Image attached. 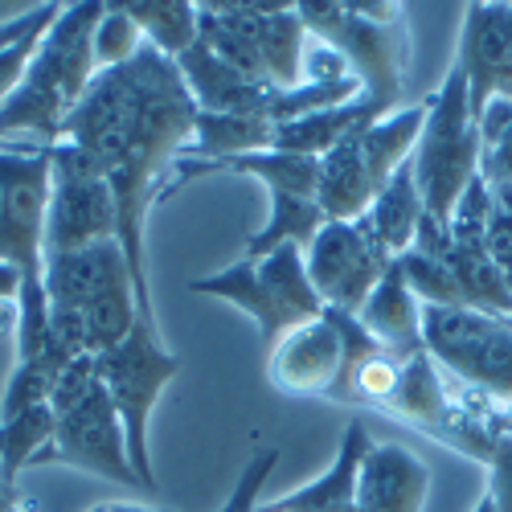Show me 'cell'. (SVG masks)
<instances>
[{
	"mask_svg": "<svg viewBox=\"0 0 512 512\" xmlns=\"http://www.w3.org/2000/svg\"><path fill=\"white\" fill-rule=\"evenodd\" d=\"M193 119L197 103L177 62L144 46L127 66L95 74L87 95L62 123L66 144L87 148L107 164V181L119 209V246L127 254L144 324H156L144 254L148 209L160 201V177L173 173L177 156L193 148Z\"/></svg>",
	"mask_w": 512,
	"mask_h": 512,
	"instance_id": "1",
	"label": "cell"
},
{
	"mask_svg": "<svg viewBox=\"0 0 512 512\" xmlns=\"http://www.w3.org/2000/svg\"><path fill=\"white\" fill-rule=\"evenodd\" d=\"M107 0H78L62 5L46 41L25 74L21 87L0 103V148L9 140L33 136L37 148H54L62 140V123L87 95L95 70V25Z\"/></svg>",
	"mask_w": 512,
	"mask_h": 512,
	"instance_id": "2",
	"label": "cell"
},
{
	"mask_svg": "<svg viewBox=\"0 0 512 512\" xmlns=\"http://www.w3.org/2000/svg\"><path fill=\"white\" fill-rule=\"evenodd\" d=\"M46 209H50L46 148H0V263L17 267L21 275L17 357H33L50 345Z\"/></svg>",
	"mask_w": 512,
	"mask_h": 512,
	"instance_id": "3",
	"label": "cell"
},
{
	"mask_svg": "<svg viewBox=\"0 0 512 512\" xmlns=\"http://www.w3.org/2000/svg\"><path fill=\"white\" fill-rule=\"evenodd\" d=\"M414 181L422 193V205L435 222L451 226L455 205L480 177L484 164V144H480V127L467 103V78L451 66L443 87L426 99V123L414 148Z\"/></svg>",
	"mask_w": 512,
	"mask_h": 512,
	"instance_id": "4",
	"label": "cell"
},
{
	"mask_svg": "<svg viewBox=\"0 0 512 512\" xmlns=\"http://www.w3.org/2000/svg\"><path fill=\"white\" fill-rule=\"evenodd\" d=\"M189 291L246 312L267 345H275L291 328H300L324 312L300 246H279L267 259H238L213 275L189 279Z\"/></svg>",
	"mask_w": 512,
	"mask_h": 512,
	"instance_id": "5",
	"label": "cell"
},
{
	"mask_svg": "<svg viewBox=\"0 0 512 512\" xmlns=\"http://www.w3.org/2000/svg\"><path fill=\"white\" fill-rule=\"evenodd\" d=\"M308 37L340 50L353 78L361 82V95L390 115L406 87V62H410V29L402 21H369L349 9V0H300L295 5Z\"/></svg>",
	"mask_w": 512,
	"mask_h": 512,
	"instance_id": "6",
	"label": "cell"
},
{
	"mask_svg": "<svg viewBox=\"0 0 512 512\" xmlns=\"http://www.w3.org/2000/svg\"><path fill=\"white\" fill-rule=\"evenodd\" d=\"M422 349L492 410L512 414V320L480 308H422Z\"/></svg>",
	"mask_w": 512,
	"mask_h": 512,
	"instance_id": "7",
	"label": "cell"
},
{
	"mask_svg": "<svg viewBox=\"0 0 512 512\" xmlns=\"http://www.w3.org/2000/svg\"><path fill=\"white\" fill-rule=\"evenodd\" d=\"M177 373H181V357L164 349L160 324H144V320L127 332V340H119L111 353L99 357V377H103L111 406L123 422L127 459H132L144 492H156L152 451H148V422H152V410H156L160 394L177 381Z\"/></svg>",
	"mask_w": 512,
	"mask_h": 512,
	"instance_id": "8",
	"label": "cell"
},
{
	"mask_svg": "<svg viewBox=\"0 0 512 512\" xmlns=\"http://www.w3.org/2000/svg\"><path fill=\"white\" fill-rule=\"evenodd\" d=\"M50 156V209H46V254H74L99 242H119V209L107 181V164L78 148L54 144Z\"/></svg>",
	"mask_w": 512,
	"mask_h": 512,
	"instance_id": "9",
	"label": "cell"
},
{
	"mask_svg": "<svg viewBox=\"0 0 512 512\" xmlns=\"http://www.w3.org/2000/svg\"><path fill=\"white\" fill-rule=\"evenodd\" d=\"M308 279L324 308L336 312H361L373 287L394 267V254L377 242L369 218L357 222H324L316 242L304 250Z\"/></svg>",
	"mask_w": 512,
	"mask_h": 512,
	"instance_id": "10",
	"label": "cell"
},
{
	"mask_svg": "<svg viewBox=\"0 0 512 512\" xmlns=\"http://www.w3.org/2000/svg\"><path fill=\"white\" fill-rule=\"evenodd\" d=\"M50 463H62V467H78V472H91V476H103L111 484H127V488H144L132 459H127V435H123V422L111 406V394L99 386L74 402L70 410L54 414V439L46 443L33 459V467H50Z\"/></svg>",
	"mask_w": 512,
	"mask_h": 512,
	"instance_id": "11",
	"label": "cell"
},
{
	"mask_svg": "<svg viewBox=\"0 0 512 512\" xmlns=\"http://www.w3.org/2000/svg\"><path fill=\"white\" fill-rule=\"evenodd\" d=\"M451 66L467 78L476 119L492 99H512V5H467Z\"/></svg>",
	"mask_w": 512,
	"mask_h": 512,
	"instance_id": "12",
	"label": "cell"
},
{
	"mask_svg": "<svg viewBox=\"0 0 512 512\" xmlns=\"http://www.w3.org/2000/svg\"><path fill=\"white\" fill-rule=\"evenodd\" d=\"M345 361V340L328 312L291 328L271 345V381L287 398H332Z\"/></svg>",
	"mask_w": 512,
	"mask_h": 512,
	"instance_id": "13",
	"label": "cell"
},
{
	"mask_svg": "<svg viewBox=\"0 0 512 512\" xmlns=\"http://www.w3.org/2000/svg\"><path fill=\"white\" fill-rule=\"evenodd\" d=\"M226 13L246 29V37L259 46L267 82L275 91H295L304 82V54H308V29L283 0H222Z\"/></svg>",
	"mask_w": 512,
	"mask_h": 512,
	"instance_id": "14",
	"label": "cell"
},
{
	"mask_svg": "<svg viewBox=\"0 0 512 512\" xmlns=\"http://www.w3.org/2000/svg\"><path fill=\"white\" fill-rule=\"evenodd\" d=\"M431 467L406 443H373L357 476V512H422Z\"/></svg>",
	"mask_w": 512,
	"mask_h": 512,
	"instance_id": "15",
	"label": "cell"
},
{
	"mask_svg": "<svg viewBox=\"0 0 512 512\" xmlns=\"http://www.w3.org/2000/svg\"><path fill=\"white\" fill-rule=\"evenodd\" d=\"M123 287H132V271H127V254L119 242H99L74 254H46V300L54 308H87L99 295Z\"/></svg>",
	"mask_w": 512,
	"mask_h": 512,
	"instance_id": "16",
	"label": "cell"
},
{
	"mask_svg": "<svg viewBox=\"0 0 512 512\" xmlns=\"http://www.w3.org/2000/svg\"><path fill=\"white\" fill-rule=\"evenodd\" d=\"M177 70L185 78V87H189L197 111H246V115H263L267 119V107L275 99V87L250 82L246 74H238L234 66H226L201 37L177 58Z\"/></svg>",
	"mask_w": 512,
	"mask_h": 512,
	"instance_id": "17",
	"label": "cell"
},
{
	"mask_svg": "<svg viewBox=\"0 0 512 512\" xmlns=\"http://www.w3.org/2000/svg\"><path fill=\"white\" fill-rule=\"evenodd\" d=\"M373 197H377V185L369 177V164L361 152V127H357L353 136H345L332 152L320 156L316 205L324 213V222H357L369 213Z\"/></svg>",
	"mask_w": 512,
	"mask_h": 512,
	"instance_id": "18",
	"label": "cell"
},
{
	"mask_svg": "<svg viewBox=\"0 0 512 512\" xmlns=\"http://www.w3.org/2000/svg\"><path fill=\"white\" fill-rule=\"evenodd\" d=\"M373 447L369 431L361 418H349L345 435H340V447H336V459L324 476L308 480L304 488L287 492L283 500H275L279 508L287 512H357V476H361V463H365V451Z\"/></svg>",
	"mask_w": 512,
	"mask_h": 512,
	"instance_id": "19",
	"label": "cell"
},
{
	"mask_svg": "<svg viewBox=\"0 0 512 512\" xmlns=\"http://www.w3.org/2000/svg\"><path fill=\"white\" fill-rule=\"evenodd\" d=\"M357 320L365 324V332L390 357L406 361V357L422 353V304L414 300V291L406 287L398 263L381 275V283L373 287V295L365 300V308L357 312Z\"/></svg>",
	"mask_w": 512,
	"mask_h": 512,
	"instance_id": "20",
	"label": "cell"
},
{
	"mask_svg": "<svg viewBox=\"0 0 512 512\" xmlns=\"http://www.w3.org/2000/svg\"><path fill=\"white\" fill-rule=\"evenodd\" d=\"M373 119H381V111H377L365 95H357V99L345 103V107H328V111H312V115H304V119L279 123V127H275L271 152H291V156H312V160H320L324 152H332L340 140L353 136L357 127H365V123H373Z\"/></svg>",
	"mask_w": 512,
	"mask_h": 512,
	"instance_id": "21",
	"label": "cell"
},
{
	"mask_svg": "<svg viewBox=\"0 0 512 512\" xmlns=\"http://www.w3.org/2000/svg\"><path fill=\"white\" fill-rule=\"evenodd\" d=\"M193 140L197 144L185 156H197V160H230V156H250V152H271L275 123L263 115H246V111H197Z\"/></svg>",
	"mask_w": 512,
	"mask_h": 512,
	"instance_id": "22",
	"label": "cell"
},
{
	"mask_svg": "<svg viewBox=\"0 0 512 512\" xmlns=\"http://www.w3.org/2000/svg\"><path fill=\"white\" fill-rule=\"evenodd\" d=\"M422 123H426V99L414 103V107L390 111V115L373 119L369 127H361V152H365V164H369V177H373L377 193H381V185H386L402 164L414 160Z\"/></svg>",
	"mask_w": 512,
	"mask_h": 512,
	"instance_id": "23",
	"label": "cell"
},
{
	"mask_svg": "<svg viewBox=\"0 0 512 512\" xmlns=\"http://www.w3.org/2000/svg\"><path fill=\"white\" fill-rule=\"evenodd\" d=\"M422 213H426V205H422V193H418V181H414V164H402L398 173L381 185V193L373 197L365 218H369L377 242L398 259V254H406L414 246Z\"/></svg>",
	"mask_w": 512,
	"mask_h": 512,
	"instance_id": "24",
	"label": "cell"
},
{
	"mask_svg": "<svg viewBox=\"0 0 512 512\" xmlns=\"http://www.w3.org/2000/svg\"><path fill=\"white\" fill-rule=\"evenodd\" d=\"M320 230H324V213H320L316 197L271 193L267 226L254 230V234L246 238L242 259H267V254H275L279 246H300V250H308Z\"/></svg>",
	"mask_w": 512,
	"mask_h": 512,
	"instance_id": "25",
	"label": "cell"
},
{
	"mask_svg": "<svg viewBox=\"0 0 512 512\" xmlns=\"http://www.w3.org/2000/svg\"><path fill=\"white\" fill-rule=\"evenodd\" d=\"M70 361L74 357H66L54 340L41 353H33V357H17L13 373L5 381V394H0V422L21 418V414H29L37 406H50L54 386H58V377H62V369Z\"/></svg>",
	"mask_w": 512,
	"mask_h": 512,
	"instance_id": "26",
	"label": "cell"
},
{
	"mask_svg": "<svg viewBox=\"0 0 512 512\" xmlns=\"http://www.w3.org/2000/svg\"><path fill=\"white\" fill-rule=\"evenodd\" d=\"M123 13L140 25L152 50L173 62L197 41V5L189 0H127Z\"/></svg>",
	"mask_w": 512,
	"mask_h": 512,
	"instance_id": "27",
	"label": "cell"
},
{
	"mask_svg": "<svg viewBox=\"0 0 512 512\" xmlns=\"http://www.w3.org/2000/svg\"><path fill=\"white\" fill-rule=\"evenodd\" d=\"M50 439H54L50 406H37L21 418L0 422V484L17 488V476L25 472V467H33V459L46 451Z\"/></svg>",
	"mask_w": 512,
	"mask_h": 512,
	"instance_id": "28",
	"label": "cell"
},
{
	"mask_svg": "<svg viewBox=\"0 0 512 512\" xmlns=\"http://www.w3.org/2000/svg\"><path fill=\"white\" fill-rule=\"evenodd\" d=\"M140 324V304H136V291L123 287V291H107L99 300H91L82 308V336H87V357H103L111 353L119 340H127Z\"/></svg>",
	"mask_w": 512,
	"mask_h": 512,
	"instance_id": "29",
	"label": "cell"
},
{
	"mask_svg": "<svg viewBox=\"0 0 512 512\" xmlns=\"http://www.w3.org/2000/svg\"><path fill=\"white\" fill-rule=\"evenodd\" d=\"M394 263H398L406 287L414 291V300L422 308H463V291H459V279H455L447 259H431V254L406 250Z\"/></svg>",
	"mask_w": 512,
	"mask_h": 512,
	"instance_id": "30",
	"label": "cell"
},
{
	"mask_svg": "<svg viewBox=\"0 0 512 512\" xmlns=\"http://www.w3.org/2000/svg\"><path fill=\"white\" fill-rule=\"evenodd\" d=\"M148 46L140 25L123 13V5H107L95 25V70H119Z\"/></svg>",
	"mask_w": 512,
	"mask_h": 512,
	"instance_id": "31",
	"label": "cell"
},
{
	"mask_svg": "<svg viewBox=\"0 0 512 512\" xmlns=\"http://www.w3.org/2000/svg\"><path fill=\"white\" fill-rule=\"evenodd\" d=\"M275 463H279V447L275 443H254V451H250V459L242 467V476H238L230 500L218 512H259V496H263V484L275 472Z\"/></svg>",
	"mask_w": 512,
	"mask_h": 512,
	"instance_id": "32",
	"label": "cell"
},
{
	"mask_svg": "<svg viewBox=\"0 0 512 512\" xmlns=\"http://www.w3.org/2000/svg\"><path fill=\"white\" fill-rule=\"evenodd\" d=\"M58 13H62V5L46 0V5H33V9L9 17V21H0V54L21 46V41H29V37H46L50 25L58 21Z\"/></svg>",
	"mask_w": 512,
	"mask_h": 512,
	"instance_id": "33",
	"label": "cell"
},
{
	"mask_svg": "<svg viewBox=\"0 0 512 512\" xmlns=\"http://www.w3.org/2000/svg\"><path fill=\"white\" fill-rule=\"evenodd\" d=\"M484 467H488V496L496 500V512H512V431H504V426Z\"/></svg>",
	"mask_w": 512,
	"mask_h": 512,
	"instance_id": "34",
	"label": "cell"
},
{
	"mask_svg": "<svg viewBox=\"0 0 512 512\" xmlns=\"http://www.w3.org/2000/svg\"><path fill=\"white\" fill-rule=\"evenodd\" d=\"M476 127H480V144H484V152H492V148L512 132V99H492V103L480 111Z\"/></svg>",
	"mask_w": 512,
	"mask_h": 512,
	"instance_id": "35",
	"label": "cell"
},
{
	"mask_svg": "<svg viewBox=\"0 0 512 512\" xmlns=\"http://www.w3.org/2000/svg\"><path fill=\"white\" fill-rule=\"evenodd\" d=\"M17 332H21V304L0 300V336H9L17 345Z\"/></svg>",
	"mask_w": 512,
	"mask_h": 512,
	"instance_id": "36",
	"label": "cell"
},
{
	"mask_svg": "<svg viewBox=\"0 0 512 512\" xmlns=\"http://www.w3.org/2000/svg\"><path fill=\"white\" fill-rule=\"evenodd\" d=\"M0 300L21 304V275H17V267H9V263H0Z\"/></svg>",
	"mask_w": 512,
	"mask_h": 512,
	"instance_id": "37",
	"label": "cell"
},
{
	"mask_svg": "<svg viewBox=\"0 0 512 512\" xmlns=\"http://www.w3.org/2000/svg\"><path fill=\"white\" fill-rule=\"evenodd\" d=\"M87 512H164V508H148V504H132V500H103Z\"/></svg>",
	"mask_w": 512,
	"mask_h": 512,
	"instance_id": "38",
	"label": "cell"
},
{
	"mask_svg": "<svg viewBox=\"0 0 512 512\" xmlns=\"http://www.w3.org/2000/svg\"><path fill=\"white\" fill-rule=\"evenodd\" d=\"M472 512H496V500H492V496L484 492V496L476 500V508H472Z\"/></svg>",
	"mask_w": 512,
	"mask_h": 512,
	"instance_id": "39",
	"label": "cell"
},
{
	"mask_svg": "<svg viewBox=\"0 0 512 512\" xmlns=\"http://www.w3.org/2000/svg\"><path fill=\"white\" fill-rule=\"evenodd\" d=\"M259 512H287V508H279L275 500H267V504H259Z\"/></svg>",
	"mask_w": 512,
	"mask_h": 512,
	"instance_id": "40",
	"label": "cell"
},
{
	"mask_svg": "<svg viewBox=\"0 0 512 512\" xmlns=\"http://www.w3.org/2000/svg\"><path fill=\"white\" fill-rule=\"evenodd\" d=\"M500 426H504V431H512V418H508V414H500Z\"/></svg>",
	"mask_w": 512,
	"mask_h": 512,
	"instance_id": "41",
	"label": "cell"
},
{
	"mask_svg": "<svg viewBox=\"0 0 512 512\" xmlns=\"http://www.w3.org/2000/svg\"><path fill=\"white\" fill-rule=\"evenodd\" d=\"M508 418H512V414H508Z\"/></svg>",
	"mask_w": 512,
	"mask_h": 512,
	"instance_id": "42",
	"label": "cell"
}]
</instances>
